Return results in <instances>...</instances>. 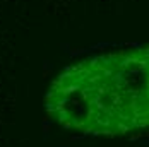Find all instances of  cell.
<instances>
[{
	"label": "cell",
	"mask_w": 149,
	"mask_h": 147,
	"mask_svg": "<svg viewBox=\"0 0 149 147\" xmlns=\"http://www.w3.org/2000/svg\"><path fill=\"white\" fill-rule=\"evenodd\" d=\"M63 103L48 108L65 128L96 135L149 130V44L79 63L53 89Z\"/></svg>",
	"instance_id": "6da1fadb"
}]
</instances>
